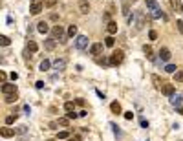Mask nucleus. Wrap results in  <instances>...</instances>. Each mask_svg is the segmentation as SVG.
<instances>
[{"label":"nucleus","mask_w":183,"mask_h":141,"mask_svg":"<svg viewBox=\"0 0 183 141\" xmlns=\"http://www.w3.org/2000/svg\"><path fill=\"white\" fill-rule=\"evenodd\" d=\"M152 81H154V86L158 88V90H161V88H163V84H165V81H163V79H161L159 75H156V73L152 75Z\"/></svg>","instance_id":"obj_11"},{"label":"nucleus","mask_w":183,"mask_h":141,"mask_svg":"<svg viewBox=\"0 0 183 141\" xmlns=\"http://www.w3.org/2000/svg\"><path fill=\"white\" fill-rule=\"evenodd\" d=\"M68 37H77V26L75 24L68 28Z\"/></svg>","instance_id":"obj_25"},{"label":"nucleus","mask_w":183,"mask_h":141,"mask_svg":"<svg viewBox=\"0 0 183 141\" xmlns=\"http://www.w3.org/2000/svg\"><path fill=\"white\" fill-rule=\"evenodd\" d=\"M42 9H44V0H31V6H30L31 15H39Z\"/></svg>","instance_id":"obj_3"},{"label":"nucleus","mask_w":183,"mask_h":141,"mask_svg":"<svg viewBox=\"0 0 183 141\" xmlns=\"http://www.w3.org/2000/svg\"><path fill=\"white\" fill-rule=\"evenodd\" d=\"M0 136H2V138H13V136H15V130L9 128V127H2V128H0Z\"/></svg>","instance_id":"obj_9"},{"label":"nucleus","mask_w":183,"mask_h":141,"mask_svg":"<svg viewBox=\"0 0 183 141\" xmlns=\"http://www.w3.org/2000/svg\"><path fill=\"white\" fill-rule=\"evenodd\" d=\"M26 130H28V128H26L24 125H22V127H19V128H17V132H19V134H26Z\"/></svg>","instance_id":"obj_38"},{"label":"nucleus","mask_w":183,"mask_h":141,"mask_svg":"<svg viewBox=\"0 0 183 141\" xmlns=\"http://www.w3.org/2000/svg\"><path fill=\"white\" fill-rule=\"evenodd\" d=\"M101 52H103V44H101V42L92 44V48H90V53L94 55V57H99V55H101Z\"/></svg>","instance_id":"obj_7"},{"label":"nucleus","mask_w":183,"mask_h":141,"mask_svg":"<svg viewBox=\"0 0 183 141\" xmlns=\"http://www.w3.org/2000/svg\"><path fill=\"white\" fill-rule=\"evenodd\" d=\"M51 37L53 39H59L61 41V44L66 42V37H64V28L61 26V24H57V26H53L51 28Z\"/></svg>","instance_id":"obj_1"},{"label":"nucleus","mask_w":183,"mask_h":141,"mask_svg":"<svg viewBox=\"0 0 183 141\" xmlns=\"http://www.w3.org/2000/svg\"><path fill=\"white\" fill-rule=\"evenodd\" d=\"M110 110H112L114 114H121V105H119L117 101H114V103L110 105Z\"/></svg>","instance_id":"obj_19"},{"label":"nucleus","mask_w":183,"mask_h":141,"mask_svg":"<svg viewBox=\"0 0 183 141\" xmlns=\"http://www.w3.org/2000/svg\"><path fill=\"white\" fill-rule=\"evenodd\" d=\"M64 66H66V61H64V59H57V61L53 62V68L57 70V72H62V70H64Z\"/></svg>","instance_id":"obj_14"},{"label":"nucleus","mask_w":183,"mask_h":141,"mask_svg":"<svg viewBox=\"0 0 183 141\" xmlns=\"http://www.w3.org/2000/svg\"><path fill=\"white\" fill-rule=\"evenodd\" d=\"M50 66H51V62H50L48 59H44L42 62H40V68H39V70H40V72H46V70H50Z\"/></svg>","instance_id":"obj_21"},{"label":"nucleus","mask_w":183,"mask_h":141,"mask_svg":"<svg viewBox=\"0 0 183 141\" xmlns=\"http://www.w3.org/2000/svg\"><path fill=\"white\" fill-rule=\"evenodd\" d=\"M148 37H150V41H156V39H158V31L150 30V31H148Z\"/></svg>","instance_id":"obj_35"},{"label":"nucleus","mask_w":183,"mask_h":141,"mask_svg":"<svg viewBox=\"0 0 183 141\" xmlns=\"http://www.w3.org/2000/svg\"><path fill=\"white\" fill-rule=\"evenodd\" d=\"M37 50H39V44L35 42V41H30V42H28V52H31V53H35Z\"/></svg>","instance_id":"obj_18"},{"label":"nucleus","mask_w":183,"mask_h":141,"mask_svg":"<svg viewBox=\"0 0 183 141\" xmlns=\"http://www.w3.org/2000/svg\"><path fill=\"white\" fill-rule=\"evenodd\" d=\"M105 44H106L108 48H112V46H114V44H116V39H114V37H112V35H110V37H106V41H105Z\"/></svg>","instance_id":"obj_29"},{"label":"nucleus","mask_w":183,"mask_h":141,"mask_svg":"<svg viewBox=\"0 0 183 141\" xmlns=\"http://www.w3.org/2000/svg\"><path fill=\"white\" fill-rule=\"evenodd\" d=\"M6 79H8V73H6V72H0V81L6 83Z\"/></svg>","instance_id":"obj_36"},{"label":"nucleus","mask_w":183,"mask_h":141,"mask_svg":"<svg viewBox=\"0 0 183 141\" xmlns=\"http://www.w3.org/2000/svg\"><path fill=\"white\" fill-rule=\"evenodd\" d=\"M161 94L163 95H167V97H172L174 95V84L172 83H165L161 88Z\"/></svg>","instance_id":"obj_6"},{"label":"nucleus","mask_w":183,"mask_h":141,"mask_svg":"<svg viewBox=\"0 0 183 141\" xmlns=\"http://www.w3.org/2000/svg\"><path fill=\"white\" fill-rule=\"evenodd\" d=\"M88 46V37L86 35H77L75 37V48L77 50H84Z\"/></svg>","instance_id":"obj_4"},{"label":"nucleus","mask_w":183,"mask_h":141,"mask_svg":"<svg viewBox=\"0 0 183 141\" xmlns=\"http://www.w3.org/2000/svg\"><path fill=\"white\" fill-rule=\"evenodd\" d=\"M15 121H17V116H8L6 117V125H13Z\"/></svg>","instance_id":"obj_31"},{"label":"nucleus","mask_w":183,"mask_h":141,"mask_svg":"<svg viewBox=\"0 0 183 141\" xmlns=\"http://www.w3.org/2000/svg\"><path fill=\"white\" fill-rule=\"evenodd\" d=\"M174 83H183V70H178L174 73Z\"/></svg>","instance_id":"obj_22"},{"label":"nucleus","mask_w":183,"mask_h":141,"mask_svg":"<svg viewBox=\"0 0 183 141\" xmlns=\"http://www.w3.org/2000/svg\"><path fill=\"white\" fill-rule=\"evenodd\" d=\"M55 46H57V39H46V41H44V48L50 50V52L55 50Z\"/></svg>","instance_id":"obj_10"},{"label":"nucleus","mask_w":183,"mask_h":141,"mask_svg":"<svg viewBox=\"0 0 183 141\" xmlns=\"http://www.w3.org/2000/svg\"><path fill=\"white\" fill-rule=\"evenodd\" d=\"M68 121H70V119H68V117H61V119L57 121V123H59L61 127H68Z\"/></svg>","instance_id":"obj_32"},{"label":"nucleus","mask_w":183,"mask_h":141,"mask_svg":"<svg viewBox=\"0 0 183 141\" xmlns=\"http://www.w3.org/2000/svg\"><path fill=\"white\" fill-rule=\"evenodd\" d=\"M35 86H37V88H42L44 83H42V81H37V84H35Z\"/></svg>","instance_id":"obj_41"},{"label":"nucleus","mask_w":183,"mask_h":141,"mask_svg":"<svg viewBox=\"0 0 183 141\" xmlns=\"http://www.w3.org/2000/svg\"><path fill=\"white\" fill-rule=\"evenodd\" d=\"M159 59H161V61H169V59H170V50H169V48H161V50H159Z\"/></svg>","instance_id":"obj_15"},{"label":"nucleus","mask_w":183,"mask_h":141,"mask_svg":"<svg viewBox=\"0 0 183 141\" xmlns=\"http://www.w3.org/2000/svg\"><path fill=\"white\" fill-rule=\"evenodd\" d=\"M125 119H134V114H132V112H125Z\"/></svg>","instance_id":"obj_37"},{"label":"nucleus","mask_w":183,"mask_h":141,"mask_svg":"<svg viewBox=\"0 0 183 141\" xmlns=\"http://www.w3.org/2000/svg\"><path fill=\"white\" fill-rule=\"evenodd\" d=\"M6 97V103H15L17 99H19V95L17 94H8V95H4Z\"/></svg>","instance_id":"obj_23"},{"label":"nucleus","mask_w":183,"mask_h":141,"mask_svg":"<svg viewBox=\"0 0 183 141\" xmlns=\"http://www.w3.org/2000/svg\"><path fill=\"white\" fill-rule=\"evenodd\" d=\"M11 79H13V81H17V79H19V73H17V72H13V73H11Z\"/></svg>","instance_id":"obj_40"},{"label":"nucleus","mask_w":183,"mask_h":141,"mask_svg":"<svg viewBox=\"0 0 183 141\" xmlns=\"http://www.w3.org/2000/svg\"><path fill=\"white\" fill-rule=\"evenodd\" d=\"M2 94L8 95V94H19V92H17V86L13 83H4L2 84Z\"/></svg>","instance_id":"obj_5"},{"label":"nucleus","mask_w":183,"mask_h":141,"mask_svg":"<svg viewBox=\"0 0 183 141\" xmlns=\"http://www.w3.org/2000/svg\"><path fill=\"white\" fill-rule=\"evenodd\" d=\"M0 44H2V46H9V44H11L9 37H6V35H2V37H0Z\"/></svg>","instance_id":"obj_28"},{"label":"nucleus","mask_w":183,"mask_h":141,"mask_svg":"<svg viewBox=\"0 0 183 141\" xmlns=\"http://www.w3.org/2000/svg\"><path fill=\"white\" fill-rule=\"evenodd\" d=\"M165 72H167V73H176V72H178V70H176V64H167L165 66Z\"/></svg>","instance_id":"obj_27"},{"label":"nucleus","mask_w":183,"mask_h":141,"mask_svg":"<svg viewBox=\"0 0 183 141\" xmlns=\"http://www.w3.org/2000/svg\"><path fill=\"white\" fill-rule=\"evenodd\" d=\"M66 117H68V119H75V117H79V114H77V112H68Z\"/></svg>","instance_id":"obj_34"},{"label":"nucleus","mask_w":183,"mask_h":141,"mask_svg":"<svg viewBox=\"0 0 183 141\" xmlns=\"http://www.w3.org/2000/svg\"><path fill=\"white\" fill-rule=\"evenodd\" d=\"M143 53L147 55L148 59H154V53H152V48H150V46H147V44L143 46Z\"/></svg>","instance_id":"obj_20"},{"label":"nucleus","mask_w":183,"mask_h":141,"mask_svg":"<svg viewBox=\"0 0 183 141\" xmlns=\"http://www.w3.org/2000/svg\"><path fill=\"white\" fill-rule=\"evenodd\" d=\"M180 114H181V116H183V106H180Z\"/></svg>","instance_id":"obj_43"},{"label":"nucleus","mask_w":183,"mask_h":141,"mask_svg":"<svg viewBox=\"0 0 183 141\" xmlns=\"http://www.w3.org/2000/svg\"><path fill=\"white\" fill-rule=\"evenodd\" d=\"M176 28H178V31L183 35V20H176Z\"/></svg>","instance_id":"obj_33"},{"label":"nucleus","mask_w":183,"mask_h":141,"mask_svg":"<svg viewBox=\"0 0 183 141\" xmlns=\"http://www.w3.org/2000/svg\"><path fill=\"white\" fill-rule=\"evenodd\" d=\"M79 11L83 15H88L90 13V4H88L86 0H79Z\"/></svg>","instance_id":"obj_8"},{"label":"nucleus","mask_w":183,"mask_h":141,"mask_svg":"<svg viewBox=\"0 0 183 141\" xmlns=\"http://www.w3.org/2000/svg\"><path fill=\"white\" fill-rule=\"evenodd\" d=\"M170 2V6H172V9H176V11H181V0H169Z\"/></svg>","instance_id":"obj_17"},{"label":"nucleus","mask_w":183,"mask_h":141,"mask_svg":"<svg viewBox=\"0 0 183 141\" xmlns=\"http://www.w3.org/2000/svg\"><path fill=\"white\" fill-rule=\"evenodd\" d=\"M64 110H66V112H75L73 103H72V101H66V103H64Z\"/></svg>","instance_id":"obj_24"},{"label":"nucleus","mask_w":183,"mask_h":141,"mask_svg":"<svg viewBox=\"0 0 183 141\" xmlns=\"http://www.w3.org/2000/svg\"><path fill=\"white\" fill-rule=\"evenodd\" d=\"M37 30H39V33H42V35H46V33L50 31V26H48V22H39L37 24Z\"/></svg>","instance_id":"obj_12"},{"label":"nucleus","mask_w":183,"mask_h":141,"mask_svg":"<svg viewBox=\"0 0 183 141\" xmlns=\"http://www.w3.org/2000/svg\"><path fill=\"white\" fill-rule=\"evenodd\" d=\"M181 11H183V6H181Z\"/></svg>","instance_id":"obj_44"},{"label":"nucleus","mask_w":183,"mask_h":141,"mask_svg":"<svg viewBox=\"0 0 183 141\" xmlns=\"http://www.w3.org/2000/svg\"><path fill=\"white\" fill-rule=\"evenodd\" d=\"M68 138H70V132L68 130H62L57 134V139H68Z\"/></svg>","instance_id":"obj_26"},{"label":"nucleus","mask_w":183,"mask_h":141,"mask_svg":"<svg viewBox=\"0 0 183 141\" xmlns=\"http://www.w3.org/2000/svg\"><path fill=\"white\" fill-rule=\"evenodd\" d=\"M55 4H57V0H44V8H48V9L53 8Z\"/></svg>","instance_id":"obj_30"},{"label":"nucleus","mask_w":183,"mask_h":141,"mask_svg":"<svg viewBox=\"0 0 183 141\" xmlns=\"http://www.w3.org/2000/svg\"><path fill=\"white\" fill-rule=\"evenodd\" d=\"M170 105L172 106H181V95L180 94H174L172 97H170Z\"/></svg>","instance_id":"obj_16"},{"label":"nucleus","mask_w":183,"mask_h":141,"mask_svg":"<svg viewBox=\"0 0 183 141\" xmlns=\"http://www.w3.org/2000/svg\"><path fill=\"white\" fill-rule=\"evenodd\" d=\"M70 141H81V138H79V136H75V138H70Z\"/></svg>","instance_id":"obj_42"},{"label":"nucleus","mask_w":183,"mask_h":141,"mask_svg":"<svg viewBox=\"0 0 183 141\" xmlns=\"http://www.w3.org/2000/svg\"><path fill=\"white\" fill-rule=\"evenodd\" d=\"M123 61H125V52L123 50H116L112 53V57H110V64L112 66H119Z\"/></svg>","instance_id":"obj_2"},{"label":"nucleus","mask_w":183,"mask_h":141,"mask_svg":"<svg viewBox=\"0 0 183 141\" xmlns=\"http://www.w3.org/2000/svg\"><path fill=\"white\" fill-rule=\"evenodd\" d=\"M141 127H143V128H147V127H148V121H145V119H141Z\"/></svg>","instance_id":"obj_39"},{"label":"nucleus","mask_w":183,"mask_h":141,"mask_svg":"<svg viewBox=\"0 0 183 141\" xmlns=\"http://www.w3.org/2000/svg\"><path fill=\"white\" fill-rule=\"evenodd\" d=\"M106 31L110 33V35H114V33H117V22H114V20H110L106 24Z\"/></svg>","instance_id":"obj_13"}]
</instances>
